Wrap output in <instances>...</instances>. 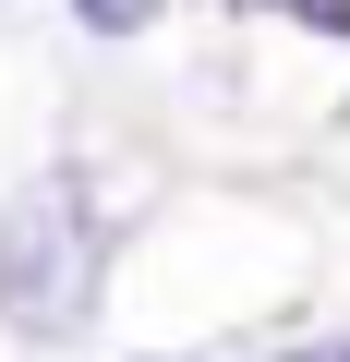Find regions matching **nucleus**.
Returning <instances> with one entry per match:
<instances>
[{
	"mask_svg": "<svg viewBox=\"0 0 350 362\" xmlns=\"http://www.w3.org/2000/svg\"><path fill=\"white\" fill-rule=\"evenodd\" d=\"M157 13H169V0H73V25H85V37H145Z\"/></svg>",
	"mask_w": 350,
	"mask_h": 362,
	"instance_id": "f03ea898",
	"label": "nucleus"
},
{
	"mask_svg": "<svg viewBox=\"0 0 350 362\" xmlns=\"http://www.w3.org/2000/svg\"><path fill=\"white\" fill-rule=\"evenodd\" d=\"M254 13H290V25H314V37H350V0H254Z\"/></svg>",
	"mask_w": 350,
	"mask_h": 362,
	"instance_id": "7ed1b4c3",
	"label": "nucleus"
},
{
	"mask_svg": "<svg viewBox=\"0 0 350 362\" xmlns=\"http://www.w3.org/2000/svg\"><path fill=\"white\" fill-rule=\"evenodd\" d=\"M290 362H350V338H338V350H290Z\"/></svg>",
	"mask_w": 350,
	"mask_h": 362,
	"instance_id": "20e7f679",
	"label": "nucleus"
},
{
	"mask_svg": "<svg viewBox=\"0 0 350 362\" xmlns=\"http://www.w3.org/2000/svg\"><path fill=\"white\" fill-rule=\"evenodd\" d=\"M109 290V218L85 169H37L13 206H0V314L13 338H85Z\"/></svg>",
	"mask_w": 350,
	"mask_h": 362,
	"instance_id": "f257e3e1",
	"label": "nucleus"
}]
</instances>
